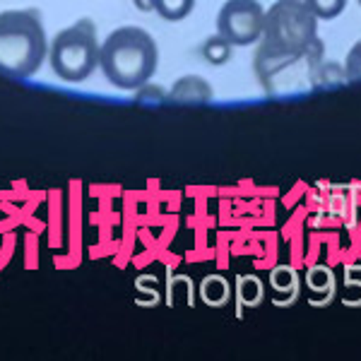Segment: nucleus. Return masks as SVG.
Segmentation results:
<instances>
[{
	"instance_id": "nucleus-5",
	"label": "nucleus",
	"mask_w": 361,
	"mask_h": 361,
	"mask_svg": "<svg viewBox=\"0 0 361 361\" xmlns=\"http://www.w3.org/2000/svg\"><path fill=\"white\" fill-rule=\"evenodd\" d=\"M169 99L176 104H207L212 99V87L197 75H185L173 82Z\"/></svg>"
},
{
	"instance_id": "nucleus-8",
	"label": "nucleus",
	"mask_w": 361,
	"mask_h": 361,
	"mask_svg": "<svg viewBox=\"0 0 361 361\" xmlns=\"http://www.w3.org/2000/svg\"><path fill=\"white\" fill-rule=\"evenodd\" d=\"M306 5L318 20H335L347 8V0H306Z\"/></svg>"
},
{
	"instance_id": "nucleus-4",
	"label": "nucleus",
	"mask_w": 361,
	"mask_h": 361,
	"mask_svg": "<svg viewBox=\"0 0 361 361\" xmlns=\"http://www.w3.org/2000/svg\"><path fill=\"white\" fill-rule=\"evenodd\" d=\"M265 10L258 0H226L217 15V34L231 46H250L263 39Z\"/></svg>"
},
{
	"instance_id": "nucleus-10",
	"label": "nucleus",
	"mask_w": 361,
	"mask_h": 361,
	"mask_svg": "<svg viewBox=\"0 0 361 361\" xmlns=\"http://www.w3.org/2000/svg\"><path fill=\"white\" fill-rule=\"evenodd\" d=\"M140 10H152V0H133Z\"/></svg>"
},
{
	"instance_id": "nucleus-7",
	"label": "nucleus",
	"mask_w": 361,
	"mask_h": 361,
	"mask_svg": "<svg viewBox=\"0 0 361 361\" xmlns=\"http://www.w3.org/2000/svg\"><path fill=\"white\" fill-rule=\"evenodd\" d=\"M231 46L222 34H217V37H209L205 44H202V58L209 63V66H224L226 61L231 58Z\"/></svg>"
},
{
	"instance_id": "nucleus-2",
	"label": "nucleus",
	"mask_w": 361,
	"mask_h": 361,
	"mask_svg": "<svg viewBox=\"0 0 361 361\" xmlns=\"http://www.w3.org/2000/svg\"><path fill=\"white\" fill-rule=\"evenodd\" d=\"M49 56L44 25L32 10L0 13V73L32 78Z\"/></svg>"
},
{
	"instance_id": "nucleus-1",
	"label": "nucleus",
	"mask_w": 361,
	"mask_h": 361,
	"mask_svg": "<svg viewBox=\"0 0 361 361\" xmlns=\"http://www.w3.org/2000/svg\"><path fill=\"white\" fill-rule=\"evenodd\" d=\"M159 49L149 32L140 27H121L99 46V68L118 90H140L152 80Z\"/></svg>"
},
{
	"instance_id": "nucleus-3",
	"label": "nucleus",
	"mask_w": 361,
	"mask_h": 361,
	"mask_svg": "<svg viewBox=\"0 0 361 361\" xmlns=\"http://www.w3.org/2000/svg\"><path fill=\"white\" fill-rule=\"evenodd\" d=\"M51 70L63 82H82L99 66L97 27L90 20H80L66 27L51 42Z\"/></svg>"
},
{
	"instance_id": "nucleus-9",
	"label": "nucleus",
	"mask_w": 361,
	"mask_h": 361,
	"mask_svg": "<svg viewBox=\"0 0 361 361\" xmlns=\"http://www.w3.org/2000/svg\"><path fill=\"white\" fill-rule=\"evenodd\" d=\"M345 75H347V80H352V82L361 80V39L349 49L347 63H345Z\"/></svg>"
},
{
	"instance_id": "nucleus-6",
	"label": "nucleus",
	"mask_w": 361,
	"mask_h": 361,
	"mask_svg": "<svg viewBox=\"0 0 361 361\" xmlns=\"http://www.w3.org/2000/svg\"><path fill=\"white\" fill-rule=\"evenodd\" d=\"M195 8V0H152V10L157 15L164 17L166 22H180L185 20Z\"/></svg>"
}]
</instances>
